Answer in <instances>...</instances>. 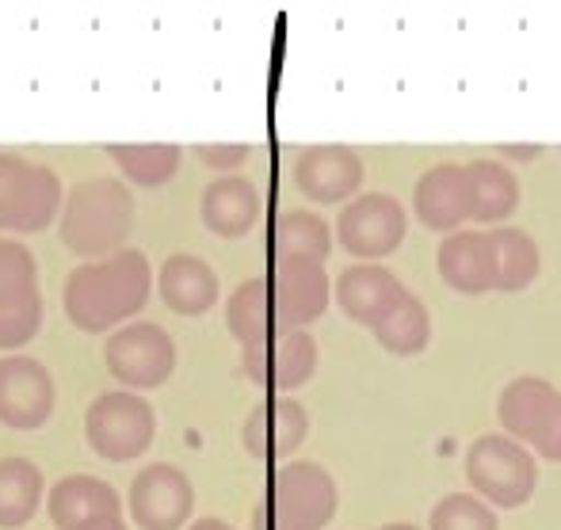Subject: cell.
Returning a JSON list of instances; mask_svg holds the SVG:
<instances>
[{
  "label": "cell",
  "instance_id": "6da1fadb",
  "mask_svg": "<svg viewBox=\"0 0 561 530\" xmlns=\"http://www.w3.org/2000/svg\"><path fill=\"white\" fill-rule=\"evenodd\" d=\"M149 290H153V272L146 252L123 249L115 256L73 267L61 302H66V318L81 332H107L123 329V321H130L149 302Z\"/></svg>",
  "mask_w": 561,
  "mask_h": 530
},
{
  "label": "cell",
  "instance_id": "7a4b0ae2",
  "mask_svg": "<svg viewBox=\"0 0 561 530\" xmlns=\"http://www.w3.org/2000/svg\"><path fill=\"white\" fill-rule=\"evenodd\" d=\"M134 229V195L123 180L115 176H92L69 192L61 203L58 233L69 252L89 264L123 252V241Z\"/></svg>",
  "mask_w": 561,
  "mask_h": 530
},
{
  "label": "cell",
  "instance_id": "3957f363",
  "mask_svg": "<svg viewBox=\"0 0 561 530\" xmlns=\"http://www.w3.org/2000/svg\"><path fill=\"white\" fill-rule=\"evenodd\" d=\"M336 481L318 462H283L252 508V530H325L336 516Z\"/></svg>",
  "mask_w": 561,
  "mask_h": 530
},
{
  "label": "cell",
  "instance_id": "277c9868",
  "mask_svg": "<svg viewBox=\"0 0 561 530\" xmlns=\"http://www.w3.org/2000/svg\"><path fill=\"white\" fill-rule=\"evenodd\" d=\"M466 481L489 508H524L539 485L535 454L504 431L481 435L466 450Z\"/></svg>",
  "mask_w": 561,
  "mask_h": 530
},
{
  "label": "cell",
  "instance_id": "5b68a950",
  "mask_svg": "<svg viewBox=\"0 0 561 530\" xmlns=\"http://www.w3.org/2000/svg\"><path fill=\"white\" fill-rule=\"evenodd\" d=\"M61 176L50 164L20 153H0V229L43 233L61 210Z\"/></svg>",
  "mask_w": 561,
  "mask_h": 530
},
{
  "label": "cell",
  "instance_id": "8992f818",
  "mask_svg": "<svg viewBox=\"0 0 561 530\" xmlns=\"http://www.w3.org/2000/svg\"><path fill=\"white\" fill-rule=\"evenodd\" d=\"M157 435V413L141 393L107 390L84 413V439L107 462H130L146 454Z\"/></svg>",
  "mask_w": 561,
  "mask_h": 530
},
{
  "label": "cell",
  "instance_id": "52a82bcc",
  "mask_svg": "<svg viewBox=\"0 0 561 530\" xmlns=\"http://www.w3.org/2000/svg\"><path fill=\"white\" fill-rule=\"evenodd\" d=\"M104 359L123 390H157L176 370V339L153 321H130L107 336Z\"/></svg>",
  "mask_w": 561,
  "mask_h": 530
},
{
  "label": "cell",
  "instance_id": "ba28073f",
  "mask_svg": "<svg viewBox=\"0 0 561 530\" xmlns=\"http://www.w3.org/2000/svg\"><path fill=\"white\" fill-rule=\"evenodd\" d=\"M241 367L260 390H272V398H290V390L306 385L318 370V344L306 329H279L260 344L241 347Z\"/></svg>",
  "mask_w": 561,
  "mask_h": 530
},
{
  "label": "cell",
  "instance_id": "9c48e42d",
  "mask_svg": "<svg viewBox=\"0 0 561 530\" xmlns=\"http://www.w3.org/2000/svg\"><path fill=\"white\" fill-rule=\"evenodd\" d=\"M405 207L393 195L367 192L355 195L336 218V237L359 264H375V260L390 256L401 241H405Z\"/></svg>",
  "mask_w": 561,
  "mask_h": 530
},
{
  "label": "cell",
  "instance_id": "30bf717a",
  "mask_svg": "<svg viewBox=\"0 0 561 530\" xmlns=\"http://www.w3.org/2000/svg\"><path fill=\"white\" fill-rule=\"evenodd\" d=\"M54 375L31 355H4L0 359V424L12 431H35L50 420Z\"/></svg>",
  "mask_w": 561,
  "mask_h": 530
},
{
  "label": "cell",
  "instance_id": "8fae6325",
  "mask_svg": "<svg viewBox=\"0 0 561 530\" xmlns=\"http://www.w3.org/2000/svg\"><path fill=\"white\" fill-rule=\"evenodd\" d=\"M195 511V488L172 462H153L130 485V516L141 530H180Z\"/></svg>",
  "mask_w": 561,
  "mask_h": 530
},
{
  "label": "cell",
  "instance_id": "7c38bea8",
  "mask_svg": "<svg viewBox=\"0 0 561 530\" xmlns=\"http://www.w3.org/2000/svg\"><path fill=\"white\" fill-rule=\"evenodd\" d=\"M267 287H272L279 329H306L329 310V298H333L325 264H306V260H275Z\"/></svg>",
  "mask_w": 561,
  "mask_h": 530
},
{
  "label": "cell",
  "instance_id": "4fadbf2b",
  "mask_svg": "<svg viewBox=\"0 0 561 530\" xmlns=\"http://www.w3.org/2000/svg\"><path fill=\"white\" fill-rule=\"evenodd\" d=\"M295 184L310 203H352L363 184V161L347 146H306L295 161Z\"/></svg>",
  "mask_w": 561,
  "mask_h": 530
},
{
  "label": "cell",
  "instance_id": "5bb4252c",
  "mask_svg": "<svg viewBox=\"0 0 561 530\" xmlns=\"http://www.w3.org/2000/svg\"><path fill=\"white\" fill-rule=\"evenodd\" d=\"M310 435V413L295 398H264L252 405L249 420L241 427V442L260 462L290 458Z\"/></svg>",
  "mask_w": 561,
  "mask_h": 530
},
{
  "label": "cell",
  "instance_id": "9a60e30c",
  "mask_svg": "<svg viewBox=\"0 0 561 530\" xmlns=\"http://www.w3.org/2000/svg\"><path fill=\"white\" fill-rule=\"evenodd\" d=\"M333 298L355 324L375 329V324H382L386 313L405 298V283L382 264H352L340 272Z\"/></svg>",
  "mask_w": 561,
  "mask_h": 530
},
{
  "label": "cell",
  "instance_id": "2e32d148",
  "mask_svg": "<svg viewBox=\"0 0 561 530\" xmlns=\"http://www.w3.org/2000/svg\"><path fill=\"white\" fill-rule=\"evenodd\" d=\"M413 210L436 233H455L462 221H470V180H466V164L444 161L432 164L413 192Z\"/></svg>",
  "mask_w": 561,
  "mask_h": 530
},
{
  "label": "cell",
  "instance_id": "e0dca14e",
  "mask_svg": "<svg viewBox=\"0 0 561 530\" xmlns=\"http://www.w3.org/2000/svg\"><path fill=\"white\" fill-rule=\"evenodd\" d=\"M157 290H161V302L169 306L180 318H199L210 306L218 302V275L195 252H176L161 264L157 275Z\"/></svg>",
  "mask_w": 561,
  "mask_h": 530
},
{
  "label": "cell",
  "instance_id": "ac0fdd59",
  "mask_svg": "<svg viewBox=\"0 0 561 530\" xmlns=\"http://www.w3.org/2000/svg\"><path fill=\"white\" fill-rule=\"evenodd\" d=\"M46 511L58 530H77L89 519L100 516H123V500L107 481L92 477V473H69L46 496Z\"/></svg>",
  "mask_w": 561,
  "mask_h": 530
},
{
  "label": "cell",
  "instance_id": "d6986e66",
  "mask_svg": "<svg viewBox=\"0 0 561 530\" xmlns=\"http://www.w3.org/2000/svg\"><path fill=\"white\" fill-rule=\"evenodd\" d=\"M436 267L450 290L466 298H478L493 290V264H489L485 233L478 229H455L439 241Z\"/></svg>",
  "mask_w": 561,
  "mask_h": 530
},
{
  "label": "cell",
  "instance_id": "ffe728a7",
  "mask_svg": "<svg viewBox=\"0 0 561 530\" xmlns=\"http://www.w3.org/2000/svg\"><path fill=\"white\" fill-rule=\"evenodd\" d=\"M199 214L203 226L215 237H226V241H237L244 237L260 218V192L252 180L244 176H218L207 184L199 199Z\"/></svg>",
  "mask_w": 561,
  "mask_h": 530
},
{
  "label": "cell",
  "instance_id": "44dd1931",
  "mask_svg": "<svg viewBox=\"0 0 561 530\" xmlns=\"http://www.w3.org/2000/svg\"><path fill=\"white\" fill-rule=\"evenodd\" d=\"M554 401H558V390L547 378L519 375V378H512L501 390V398H496V420H501L508 439L535 442V435L542 431Z\"/></svg>",
  "mask_w": 561,
  "mask_h": 530
},
{
  "label": "cell",
  "instance_id": "7402d4cb",
  "mask_svg": "<svg viewBox=\"0 0 561 530\" xmlns=\"http://www.w3.org/2000/svg\"><path fill=\"white\" fill-rule=\"evenodd\" d=\"M489 264H493V290L516 295L527 290L542 272V252L535 237L519 226H493L485 233Z\"/></svg>",
  "mask_w": 561,
  "mask_h": 530
},
{
  "label": "cell",
  "instance_id": "603a6c76",
  "mask_svg": "<svg viewBox=\"0 0 561 530\" xmlns=\"http://www.w3.org/2000/svg\"><path fill=\"white\" fill-rule=\"evenodd\" d=\"M466 180H470V218L473 221L504 226V218L519 207V180L512 176L508 164L481 157V161L466 164Z\"/></svg>",
  "mask_w": 561,
  "mask_h": 530
},
{
  "label": "cell",
  "instance_id": "cb8c5ba5",
  "mask_svg": "<svg viewBox=\"0 0 561 530\" xmlns=\"http://www.w3.org/2000/svg\"><path fill=\"white\" fill-rule=\"evenodd\" d=\"M272 252L275 260L325 264L333 252V229L313 210H283L272 226Z\"/></svg>",
  "mask_w": 561,
  "mask_h": 530
},
{
  "label": "cell",
  "instance_id": "d4e9b609",
  "mask_svg": "<svg viewBox=\"0 0 561 530\" xmlns=\"http://www.w3.org/2000/svg\"><path fill=\"white\" fill-rule=\"evenodd\" d=\"M226 329L233 332V339L241 347H252V344H260V339H267V336H275V332H279L275 306H272V287H267L264 275H256V279H244L241 287L229 295Z\"/></svg>",
  "mask_w": 561,
  "mask_h": 530
},
{
  "label": "cell",
  "instance_id": "484cf974",
  "mask_svg": "<svg viewBox=\"0 0 561 530\" xmlns=\"http://www.w3.org/2000/svg\"><path fill=\"white\" fill-rule=\"evenodd\" d=\"M43 500V470L27 458H0V527H23Z\"/></svg>",
  "mask_w": 561,
  "mask_h": 530
},
{
  "label": "cell",
  "instance_id": "4316f807",
  "mask_svg": "<svg viewBox=\"0 0 561 530\" xmlns=\"http://www.w3.org/2000/svg\"><path fill=\"white\" fill-rule=\"evenodd\" d=\"M107 157L138 187L169 184L180 169V146H172V141H130V146H118L115 141V146H107Z\"/></svg>",
  "mask_w": 561,
  "mask_h": 530
},
{
  "label": "cell",
  "instance_id": "83f0119b",
  "mask_svg": "<svg viewBox=\"0 0 561 530\" xmlns=\"http://www.w3.org/2000/svg\"><path fill=\"white\" fill-rule=\"evenodd\" d=\"M370 332H375V339L390 355H416V352H424L432 339V313L413 290H405V298H401V302L386 313V321L375 324Z\"/></svg>",
  "mask_w": 561,
  "mask_h": 530
},
{
  "label": "cell",
  "instance_id": "f1b7e54d",
  "mask_svg": "<svg viewBox=\"0 0 561 530\" xmlns=\"http://www.w3.org/2000/svg\"><path fill=\"white\" fill-rule=\"evenodd\" d=\"M428 530H501L496 511L473 493H450L432 508Z\"/></svg>",
  "mask_w": 561,
  "mask_h": 530
},
{
  "label": "cell",
  "instance_id": "f546056e",
  "mask_svg": "<svg viewBox=\"0 0 561 530\" xmlns=\"http://www.w3.org/2000/svg\"><path fill=\"white\" fill-rule=\"evenodd\" d=\"M43 329V290L0 302V352H20Z\"/></svg>",
  "mask_w": 561,
  "mask_h": 530
},
{
  "label": "cell",
  "instance_id": "4dcf8cb0",
  "mask_svg": "<svg viewBox=\"0 0 561 530\" xmlns=\"http://www.w3.org/2000/svg\"><path fill=\"white\" fill-rule=\"evenodd\" d=\"M38 290V264L31 249L12 237H0V302L35 295Z\"/></svg>",
  "mask_w": 561,
  "mask_h": 530
},
{
  "label": "cell",
  "instance_id": "1f68e13d",
  "mask_svg": "<svg viewBox=\"0 0 561 530\" xmlns=\"http://www.w3.org/2000/svg\"><path fill=\"white\" fill-rule=\"evenodd\" d=\"M195 157H199L207 169L215 172H233L237 164L249 161V146L244 141H203V146H195Z\"/></svg>",
  "mask_w": 561,
  "mask_h": 530
},
{
  "label": "cell",
  "instance_id": "d6a6232c",
  "mask_svg": "<svg viewBox=\"0 0 561 530\" xmlns=\"http://www.w3.org/2000/svg\"><path fill=\"white\" fill-rule=\"evenodd\" d=\"M531 447L539 450L542 458H550V462H561V393H558L554 408H550L547 424H542V431L535 435Z\"/></svg>",
  "mask_w": 561,
  "mask_h": 530
},
{
  "label": "cell",
  "instance_id": "836d02e7",
  "mask_svg": "<svg viewBox=\"0 0 561 530\" xmlns=\"http://www.w3.org/2000/svg\"><path fill=\"white\" fill-rule=\"evenodd\" d=\"M77 530H126V523H123V516H100V519H89V523L77 527Z\"/></svg>",
  "mask_w": 561,
  "mask_h": 530
},
{
  "label": "cell",
  "instance_id": "e575fe53",
  "mask_svg": "<svg viewBox=\"0 0 561 530\" xmlns=\"http://www.w3.org/2000/svg\"><path fill=\"white\" fill-rule=\"evenodd\" d=\"M501 153H508V157H539L542 153V146H501Z\"/></svg>",
  "mask_w": 561,
  "mask_h": 530
},
{
  "label": "cell",
  "instance_id": "d590c367",
  "mask_svg": "<svg viewBox=\"0 0 561 530\" xmlns=\"http://www.w3.org/2000/svg\"><path fill=\"white\" fill-rule=\"evenodd\" d=\"M187 530H237V527H229L226 519H195Z\"/></svg>",
  "mask_w": 561,
  "mask_h": 530
},
{
  "label": "cell",
  "instance_id": "8d00e7d4",
  "mask_svg": "<svg viewBox=\"0 0 561 530\" xmlns=\"http://www.w3.org/2000/svg\"><path fill=\"white\" fill-rule=\"evenodd\" d=\"M378 530H421L416 523H386V527H378Z\"/></svg>",
  "mask_w": 561,
  "mask_h": 530
}]
</instances>
